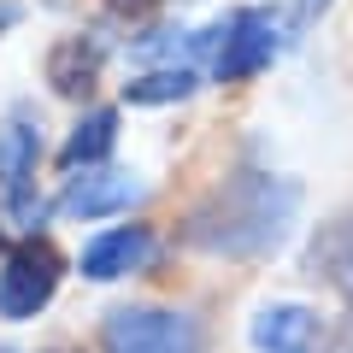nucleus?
I'll return each mask as SVG.
<instances>
[{
    "label": "nucleus",
    "instance_id": "5",
    "mask_svg": "<svg viewBox=\"0 0 353 353\" xmlns=\"http://www.w3.org/2000/svg\"><path fill=\"white\" fill-rule=\"evenodd\" d=\"M306 277H318L336 301L353 306V206L330 212L306 241Z\"/></svg>",
    "mask_w": 353,
    "mask_h": 353
},
{
    "label": "nucleus",
    "instance_id": "13",
    "mask_svg": "<svg viewBox=\"0 0 353 353\" xmlns=\"http://www.w3.org/2000/svg\"><path fill=\"white\" fill-rule=\"evenodd\" d=\"M336 0H289V30H306L312 18H324Z\"/></svg>",
    "mask_w": 353,
    "mask_h": 353
},
{
    "label": "nucleus",
    "instance_id": "14",
    "mask_svg": "<svg viewBox=\"0 0 353 353\" xmlns=\"http://www.w3.org/2000/svg\"><path fill=\"white\" fill-rule=\"evenodd\" d=\"M18 24V6H6V0H0V30H12Z\"/></svg>",
    "mask_w": 353,
    "mask_h": 353
},
{
    "label": "nucleus",
    "instance_id": "7",
    "mask_svg": "<svg viewBox=\"0 0 353 353\" xmlns=\"http://www.w3.org/2000/svg\"><path fill=\"white\" fill-rule=\"evenodd\" d=\"M153 265V230L148 224H118L83 248V277L88 283H118Z\"/></svg>",
    "mask_w": 353,
    "mask_h": 353
},
{
    "label": "nucleus",
    "instance_id": "9",
    "mask_svg": "<svg viewBox=\"0 0 353 353\" xmlns=\"http://www.w3.org/2000/svg\"><path fill=\"white\" fill-rule=\"evenodd\" d=\"M36 159H41V136L30 124H6L0 130V189H6V201H12L18 218H36V206H30Z\"/></svg>",
    "mask_w": 353,
    "mask_h": 353
},
{
    "label": "nucleus",
    "instance_id": "6",
    "mask_svg": "<svg viewBox=\"0 0 353 353\" xmlns=\"http://www.w3.org/2000/svg\"><path fill=\"white\" fill-rule=\"evenodd\" d=\"M248 341L259 353H318L324 341V318L301 301H277V306H259L248 324Z\"/></svg>",
    "mask_w": 353,
    "mask_h": 353
},
{
    "label": "nucleus",
    "instance_id": "17",
    "mask_svg": "<svg viewBox=\"0 0 353 353\" xmlns=\"http://www.w3.org/2000/svg\"><path fill=\"white\" fill-rule=\"evenodd\" d=\"M0 353H12V347H6V341H0Z\"/></svg>",
    "mask_w": 353,
    "mask_h": 353
},
{
    "label": "nucleus",
    "instance_id": "2",
    "mask_svg": "<svg viewBox=\"0 0 353 353\" xmlns=\"http://www.w3.org/2000/svg\"><path fill=\"white\" fill-rule=\"evenodd\" d=\"M201 48H212V77L218 83H248V77H259L265 65L283 53V18L265 12V6H241L236 18H224L218 30H206V36H194Z\"/></svg>",
    "mask_w": 353,
    "mask_h": 353
},
{
    "label": "nucleus",
    "instance_id": "12",
    "mask_svg": "<svg viewBox=\"0 0 353 353\" xmlns=\"http://www.w3.org/2000/svg\"><path fill=\"white\" fill-rule=\"evenodd\" d=\"M194 83H201V77H194L189 65H171V71H148V77H136L124 94H130V106H165V101H189Z\"/></svg>",
    "mask_w": 353,
    "mask_h": 353
},
{
    "label": "nucleus",
    "instance_id": "8",
    "mask_svg": "<svg viewBox=\"0 0 353 353\" xmlns=\"http://www.w3.org/2000/svg\"><path fill=\"white\" fill-rule=\"evenodd\" d=\"M130 201H141V183L130 171L83 165V176H71V189L59 194V212L65 218H112V212H130Z\"/></svg>",
    "mask_w": 353,
    "mask_h": 353
},
{
    "label": "nucleus",
    "instance_id": "15",
    "mask_svg": "<svg viewBox=\"0 0 353 353\" xmlns=\"http://www.w3.org/2000/svg\"><path fill=\"white\" fill-rule=\"evenodd\" d=\"M48 353H83V347H48Z\"/></svg>",
    "mask_w": 353,
    "mask_h": 353
},
{
    "label": "nucleus",
    "instance_id": "10",
    "mask_svg": "<svg viewBox=\"0 0 353 353\" xmlns=\"http://www.w3.org/2000/svg\"><path fill=\"white\" fill-rule=\"evenodd\" d=\"M101 59H106V48H101V41L71 36V41H59V48L48 53V83L59 88L65 101H83L88 88L101 83Z\"/></svg>",
    "mask_w": 353,
    "mask_h": 353
},
{
    "label": "nucleus",
    "instance_id": "1",
    "mask_svg": "<svg viewBox=\"0 0 353 353\" xmlns=\"http://www.w3.org/2000/svg\"><path fill=\"white\" fill-rule=\"evenodd\" d=\"M301 218V183L265 165H236L212 194L189 206L183 241L212 259H271Z\"/></svg>",
    "mask_w": 353,
    "mask_h": 353
},
{
    "label": "nucleus",
    "instance_id": "3",
    "mask_svg": "<svg viewBox=\"0 0 353 353\" xmlns=\"http://www.w3.org/2000/svg\"><path fill=\"white\" fill-rule=\"evenodd\" d=\"M101 347L106 353H201L194 318L171 306H112L101 318Z\"/></svg>",
    "mask_w": 353,
    "mask_h": 353
},
{
    "label": "nucleus",
    "instance_id": "11",
    "mask_svg": "<svg viewBox=\"0 0 353 353\" xmlns=\"http://www.w3.org/2000/svg\"><path fill=\"white\" fill-rule=\"evenodd\" d=\"M112 141H118V112H112V106H94V112H83V124H77L71 136H65L59 165H65V171L101 165L106 153H112Z\"/></svg>",
    "mask_w": 353,
    "mask_h": 353
},
{
    "label": "nucleus",
    "instance_id": "4",
    "mask_svg": "<svg viewBox=\"0 0 353 353\" xmlns=\"http://www.w3.org/2000/svg\"><path fill=\"white\" fill-rule=\"evenodd\" d=\"M59 277H65V253L53 248L48 236H30L6 253V271H0V318H36L41 306L59 294Z\"/></svg>",
    "mask_w": 353,
    "mask_h": 353
},
{
    "label": "nucleus",
    "instance_id": "16",
    "mask_svg": "<svg viewBox=\"0 0 353 353\" xmlns=\"http://www.w3.org/2000/svg\"><path fill=\"white\" fill-rule=\"evenodd\" d=\"M0 248H6V230H0Z\"/></svg>",
    "mask_w": 353,
    "mask_h": 353
}]
</instances>
